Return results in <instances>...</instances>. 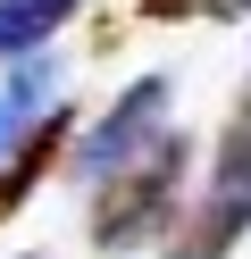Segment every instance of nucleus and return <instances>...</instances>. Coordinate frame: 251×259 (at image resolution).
I'll return each mask as SVG.
<instances>
[{
  "mask_svg": "<svg viewBox=\"0 0 251 259\" xmlns=\"http://www.w3.org/2000/svg\"><path fill=\"white\" fill-rule=\"evenodd\" d=\"M50 92H59V67H50V59H25V67H9V84H0V159H9L17 142H25L33 125L50 117Z\"/></svg>",
  "mask_w": 251,
  "mask_h": 259,
  "instance_id": "5",
  "label": "nucleus"
},
{
  "mask_svg": "<svg viewBox=\"0 0 251 259\" xmlns=\"http://www.w3.org/2000/svg\"><path fill=\"white\" fill-rule=\"evenodd\" d=\"M76 9H84V0H0V67L25 59V51H42Z\"/></svg>",
  "mask_w": 251,
  "mask_h": 259,
  "instance_id": "6",
  "label": "nucleus"
},
{
  "mask_svg": "<svg viewBox=\"0 0 251 259\" xmlns=\"http://www.w3.org/2000/svg\"><path fill=\"white\" fill-rule=\"evenodd\" d=\"M243 9H251V0H226V17H243Z\"/></svg>",
  "mask_w": 251,
  "mask_h": 259,
  "instance_id": "8",
  "label": "nucleus"
},
{
  "mask_svg": "<svg viewBox=\"0 0 251 259\" xmlns=\"http://www.w3.org/2000/svg\"><path fill=\"white\" fill-rule=\"evenodd\" d=\"M67 134H76V109H67V101H59V109H50V117H42V125H33V134H25V142H17V151H9V159H0V226H9V218H17V209H25V201H33V184H42V176H50V167H59V159H76V142H67Z\"/></svg>",
  "mask_w": 251,
  "mask_h": 259,
  "instance_id": "4",
  "label": "nucleus"
},
{
  "mask_svg": "<svg viewBox=\"0 0 251 259\" xmlns=\"http://www.w3.org/2000/svg\"><path fill=\"white\" fill-rule=\"evenodd\" d=\"M184 134H159L142 159H126V167L100 184V201H92V242L100 251H134V242H151L167 226V209H176V192H184Z\"/></svg>",
  "mask_w": 251,
  "mask_h": 259,
  "instance_id": "1",
  "label": "nucleus"
},
{
  "mask_svg": "<svg viewBox=\"0 0 251 259\" xmlns=\"http://www.w3.org/2000/svg\"><path fill=\"white\" fill-rule=\"evenodd\" d=\"M251 234V125H234L218 142V167L201 184V201L184 209V226L167 234V259H226Z\"/></svg>",
  "mask_w": 251,
  "mask_h": 259,
  "instance_id": "2",
  "label": "nucleus"
},
{
  "mask_svg": "<svg viewBox=\"0 0 251 259\" xmlns=\"http://www.w3.org/2000/svg\"><path fill=\"white\" fill-rule=\"evenodd\" d=\"M151 25H184V17H226V0H142Z\"/></svg>",
  "mask_w": 251,
  "mask_h": 259,
  "instance_id": "7",
  "label": "nucleus"
},
{
  "mask_svg": "<svg viewBox=\"0 0 251 259\" xmlns=\"http://www.w3.org/2000/svg\"><path fill=\"white\" fill-rule=\"evenodd\" d=\"M159 134H167V75H134V84L109 101V117L76 142V159H67V167L92 176V184H109V176L126 167V159H142Z\"/></svg>",
  "mask_w": 251,
  "mask_h": 259,
  "instance_id": "3",
  "label": "nucleus"
},
{
  "mask_svg": "<svg viewBox=\"0 0 251 259\" xmlns=\"http://www.w3.org/2000/svg\"><path fill=\"white\" fill-rule=\"evenodd\" d=\"M243 125H251V84H243Z\"/></svg>",
  "mask_w": 251,
  "mask_h": 259,
  "instance_id": "9",
  "label": "nucleus"
}]
</instances>
